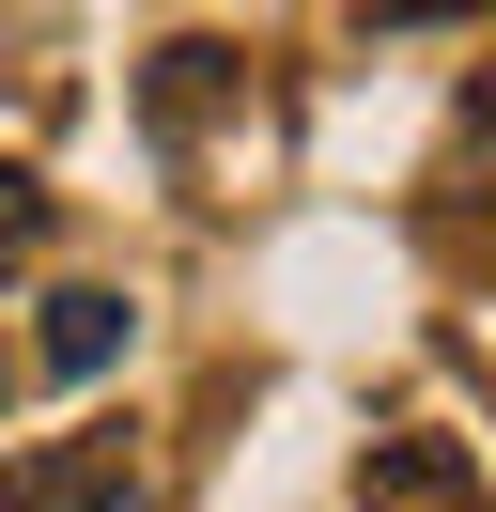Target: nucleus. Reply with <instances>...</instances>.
I'll return each instance as SVG.
<instances>
[{
  "mask_svg": "<svg viewBox=\"0 0 496 512\" xmlns=\"http://www.w3.org/2000/svg\"><path fill=\"white\" fill-rule=\"evenodd\" d=\"M0 512H155V481H140L124 435H62V450H31L0 481Z\"/></svg>",
  "mask_w": 496,
  "mask_h": 512,
  "instance_id": "nucleus-1",
  "label": "nucleus"
},
{
  "mask_svg": "<svg viewBox=\"0 0 496 512\" xmlns=\"http://www.w3.org/2000/svg\"><path fill=\"white\" fill-rule=\"evenodd\" d=\"M357 512H496V497H481V466H465V435H372Z\"/></svg>",
  "mask_w": 496,
  "mask_h": 512,
  "instance_id": "nucleus-2",
  "label": "nucleus"
},
{
  "mask_svg": "<svg viewBox=\"0 0 496 512\" xmlns=\"http://www.w3.org/2000/svg\"><path fill=\"white\" fill-rule=\"evenodd\" d=\"M124 326H140V311H124V295H47V342H31V357H47V373L62 388H93V373H109V357H124Z\"/></svg>",
  "mask_w": 496,
  "mask_h": 512,
  "instance_id": "nucleus-3",
  "label": "nucleus"
},
{
  "mask_svg": "<svg viewBox=\"0 0 496 512\" xmlns=\"http://www.w3.org/2000/svg\"><path fill=\"white\" fill-rule=\"evenodd\" d=\"M47 233V202H31V171H0V249H31Z\"/></svg>",
  "mask_w": 496,
  "mask_h": 512,
  "instance_id": "nucleus-4",
  "label": "nucleus"
},
{
  "mask_svg": "<svg viewBox=\"0 0 496 512\" xmlns=\"http://www.w3.org/2000/svg\"><path fill=\"white\" fill-rule=\"evenodd\" d=\"M0 388H16V373H0Z\"/></svg>",
  "mask_w": 496,
  "mask_h": 512,
  "instance_id": "nucleus-5",
  "label": "nucleus"
}]
</instances>
